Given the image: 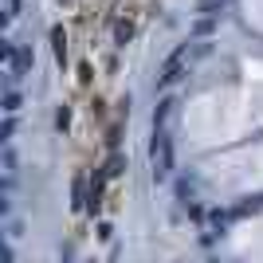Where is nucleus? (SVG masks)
<instances>
[{"mask_svg": "<svg viewBox=\"0 0 263 263\" xmlns=\"http://www.w3.org/2000/svg\"><path fill=\"white\" fill-rule=\"evenodd\" d=\"M232 24L255 51H263V0H232Z\"/></svg>", "mask_w": 263, "mask_h": 263, "instance_id": "obj_2", "label": "nucleus"}, {"mask_svg": "<svg viewBox=\"0 0 263 263\" xmlns=\"http://www.w3.org/2000/svg\"><path fill=\"white\" fill-rule=\"evenodd\" d=\"M259 118H263V83H248L236 75L204 83L181 102L185 142H209L220 149L259 134Z\"/></svg>", "mask_w": 263, "mask_h": 263, "instance_id": "obj_1", "label": "nucleus"}]
</instances>
